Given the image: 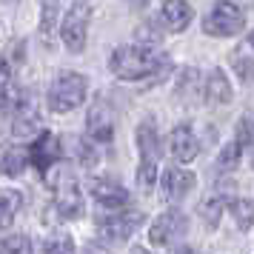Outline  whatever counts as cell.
I'll use <instances>...</instances> for the list:
<instances>
[{
	"instance_id": "obj_4",
	"label": "cell",
	"mask_w": 254,
	"mask_h": 254,
	"mask_svg": "<svg viewBox=\"0 0 254 254\" xmlns=\"http://www.w3.org/2000/svg\"><path fill=\"white\" fill-rule=\"evenodd\" d=\"M246 26V14H243V6L237 3H214V9L206 14L203 20V32L211 37H234L237 32H243Z\"/></svg>"
},
{
	"instance_id": "obj_21",
	"label": "cell",
	"mask_w": 254,
	"mask_h": 254,
	"mask_svg": "<svg viewBox=\"0 0 254 254\" xmlns=\"http://www.w3.org/2000/svg\"><path fill=\"white\" fill-rule=\"evenodd\" d=\"M154 183H157V163L140 160V166H137V186L143 189V191H149Z\"/></svg>"
},
{
	"instance_id": "obj_3",
	"label": "cell",
	"mask_w": 254,
	"mask_h": 254,
	"mask_svg": "<svg viewBox=\"0 0 254 254\" xmlns=\"http://www.w3.org/2000/svg\"><path fill=\"white\" fill-rule=\"evenodd\" d=\"M49 186L55 191V203H58V211L63 214L66 220H74L83 214V197H80V189L74 183L66 169H52L49 172Z\"/></svg>"
},
{
	"instance_id": "obj_1",
	"label": "cell",
	"mask_w": 254,
	"mask_h": 254,
	"mask_svg": "<svg viewBox=\"0 0 254 254\" xmlns=\"http://www.w3.org/2000/svg\"><path fill=\"white\" fill-rule=\"evenodd\" d=\"M169 66H172V60L166 55H160L157 49L140 46V43L117 46L109 58V69L120 80H149V77L169 71Z\"/></svg>"
},
{
	"instance_id": "obj_24",
	"label": "cell",
	"mask_w": 254,
	"mask_h": 254,
	"mask_svg": "<svg viewBox=\"0 0 254 254\" xmlns=\"http://www.w3.org/2000/svg\"><path fill=\"white\" fill-rule=\"evenodd\" d=\"M40 254H74V243H71V237H52L43 243Z\"/></svg>"
},
{
	"instance_id": "obj_25",
	"label": "cell",
	"mask_w": 254,
	"mask_h": 254,
	"mask_svg": "<svg viewBox=\"0 0 254 254\" xmlns=\"http://www.w3.org/2000/svg\"><path fill=\"white\" fill-rule=\"evenodd\" d=\"M60 12H63V6H60V3H43V23H40L43 35L52 32V26H55V20H58Z\"/></svg>"
},
{
	"instance_id": "obj_9",
	"label": "cell",
	"mask_w": 254,
	"mask_h": 254,
	"mask_svg": "<svg viewBox=\"0 0 254 254\" xmlns=\"http://www.w3.org/2000/svg\"><path fill=\"white\" fill-rule=\"evenodd\" d=\"M29 160L35 163L40 172H52L60 160V140L58 134H52V131H40V137L29 146Z\"/></svg>"
},
{
	"instance_id": "obj_16",
	"label": "cell",
	"mask_w": 254,
	"mask_h": 254,
	"mask_svg": "<svg viewBox=\"0 0 254 254\" xmlns=\"http://www.w3.org/2000/svg\"><path fill=\"white\" fill-rule=\"evenodd\" d=\"M23 197L17 189H0V229H9L14 223V214L20 211Z\"/></svg>"
},
{
	"instance_id": "obj_28",
	"label": "cell",
	"mask_w": 254,
	"mask_h": 254,
	"mask_svg": "<svg viewBox=\"0 0 254 254\" xmlns=\"http://www.w3.org/2000/svg\"><path fill=\"white\" fill-rule=\"evenodd\" d=\"M77 151H80V166L92 169L94 163H97V154H94V149L86 143V140H80V143H77Z\"/></svg>"
},
{
	"instance_id": "obj_5",
	"label": "cell",
	"mask_w": 254,
	"mask_h": 254,
	"mask_svg": "<svg viewBox=\"0 0 254 254\" xmlns=\"http://www.w3.org/2000/svg\"><path fill=\"white\" fill-rule=\"evenodd\" d=\"M89 17H92V6L89 3H71L63 23H60V37L69 52H83L86 46V32H89Z\"/></svg>"
},
{
	"instance_id": "obj_26",
	"label": "cell",
	"mask_w": 254,
	"mask_h": 254,
	"mask_svg": "<svg viewBox=\"0 0 254 254\" xmlns=\"http://www.w3.org/2000/svg\"><path fill=\"white\" fill-rule=\"evenodd\" d=\"M237 143L254 149V120H240V126H237Z\"/></svg>"
},
{
	"instance_id": "obj_11",
	"label": "cell",
	"mask_w": 254,
	"mask_h": 254,
	"mask_svg": "<svg viewBox=\"0 0 254 254\" xmlns=\"http://www.w3.org/2000/svg\"><path fill=\"white\" fill-rule=\"evenodd\" d=\"M194 174L191 172H183V169H166L160 180V189H163V197L169 200V203H180L191 189H194Z\"/></svg>"
},
{
	"instance_id": "obj_27",
	"label": "cell",
	"mask_w": 254,
	"mask_h": 254,
	"mask_svg": "<svg viewBox=\"0 0 254 254\" xmlns=\"http://www.w3.org/2000/svg\"><path fill=\"white\" fill-rule=\"evenodd\" d=\"M23 249H26V237H20V234L6 237L0 243V254H23Z\"/></svg>"
},
{
	"instance_id": "obj_17",
	"label": "cell",
	"mask_w": 254,
	"mask_h": 254,
	"mask_svg": "<svg viewBox=\"0 0 254 254\" xmlns=\"http://www.w3.org/2000/svg\"><path fill=\"white\" fill-rule=\"evenodd\" d=\"M229 211H231V217H234V223H237L240 231H249L254 226V203L249 197H231Z\"/></svg>"
},
{
	"instance_id": "obj_31",
	"label": "cell",
	"mask_w": 254,
	"mask_h": 254,
	"mask_svg": "<svg viewBox=\"0 0 254 254\" xmlns=\"http://www.w3.org/2000/svg\"><path fill=\"white\" fill-rule=\"evenodd\" d=\"M246 43H249V49H254V32H249V37H246Z\"/></svg>"
},
{
	"instance_id": "obj_13",
	"label": "cell",
	"mask_w": 254,
	"mask_h": 254,
	"mask_svg": "<svg viewBox=\"0 0 254 254\" xmlns=\"http://www.w3.org/2000/svg\"><path fill=\"white\" fill-rule=\"evenodd\" d=\"M191 6L183 3V0H169V3H163L160 6V26L166 32H183L186 26L191 23Z\"/></svg>"
},
{
	"instance_id": "obj_15",
	"label": "cell",
	"mask_w": 254,
	"mask_h": 254,
	"mask_svg": "<svg viewBox=\"0 0 254 254\" xmlns=\"http://www.w3.org/2000/svg\"><path fill=\"white\" fill-rule=\"evenodd\" d=\"M137 149H140V160L157 163V157H160V137L154 131V123H140L137 126Z\"/></svg>"
},
{
	"instance_id": "obj_14",
	"label": "cell",
	"mask_w": 254,
	"mask_h": 254,
	"mask_svg": "<svg viewBox=\"0 0 254 254\" xmlns=\"http://www.w3.org/2000/svg\"><path fill=\"white\" fill-rule=\"evenodd\" d=\"M203 97H206L208 106H223L231 100V83L226 77L223 69H211L206 77V86H203Z\"/></svg>"
},
{
	"instance_id": "obj_8",
	"label": "cell",
	"mask_w": 254,
	"mask_h": 254,
	"mask_svg": "<svg viewBox=\"0 0 254 254\" xmlns=\"http://www.w3.org/2000/svg\"><path fill=\"white\" fill-rule=\"evenodd\" d=\"M89 191H92L94 203H100L103 208L123 211L126 203H128V191L117 183V180H112V177H94L92 186H89Z\"/></svg>"
},
{
	"instance_id": "obj_6",
	"label": "cell",
	"mask_w": 254,
	"mask_h": 254,
	"mask_svg": "<svg viewBox=\"0 0 254 254\" xmlns=\"http://www.w3.org/2000/svg\"><path fill=\"white\" fill-rule=\"evenodd\" d=\"M189 229V220H186L183 211H177V208H169V211H163L160 217L151 223L149 229V240L154 246H169V243H177L180 237L186 234Z\"/></svg>"
},
{
	"instance_id": "obj_32",
	"label": "cell",
	"mask_w": 254,
	"mask_h": 254,
	"mask_svg": "<svg viewBox=\"0 0 254 254\" xmlns=\"http://www.w3.org/2000/svg\"><path fill=\"white\" fill-rule=\"evenodd\" d=\"M252 166H254V160H252Z\"/></svg>"
},
{
	"instance_id": "obj_29",
	"label": "cell",
	"mask_w": 254,
	"mask_h": 254,
	"mask_svg": "<svg viewBox=\"0 0 254 254\" xmlns=\"http://www.w3.org/2000/svg\"><path fill=\"white\" fill-rule=\"evenodd\" d=\"M9 63H6V58H0V92H6V83H9Z\"/></svg>"
},
{
	"instance_id": "obj_22",
	"label": "cell",
	"mask_w": 254,
	"mask_h": 254,
	"mask_svg": "<svg viewBox=\"0 0 254 254\" xmlns=\"http://www.w3.org/2000/svg\"><path fill=\"white\" fill-rule=\"evenodd\" d=\"M240 151H243V146H240V143H237V140H234V143H229L226 149L220 151L217 169H223V172H226V169H234V166L240 163Z\"/></svg>"
},
{
	"instance_id": "obj_23",
	"label": "cell",
	"mask_w": 254,
	"mask_h": 254,
	"mask_svg": "<svg viewBox=\"0 0 254 254\" xmlns=\"http://www.w3.org/2000/svg\"><path fill=\"white\" fill-rule=\"evenodd\" d=\"M231 63H234V71H237V77H240L243 83L254 77V60L246 58L243 52H234V55H231Z\"/></svg>"
},
{
	"instance_id": "obj_7",
	"label": "cell",
	"mask_w": 254,
	"mask_h": 254,
	"mask_svg": "<svg viewBox=\"0 0 254 254\" xmlns=\"http://www.w3.org/2000/svg\"><path fill=\"white\" fill-rule=\"evenodd\" d=\"M143 211H131V208H123V211H115L109 217L100 220V234L106 240H126L134 231L143 226Z\"/></svg>"
},
{
	"instance_id": "obj_12",
	"label": "cell",
	"mask_w": 254,
	"mask_h": 254,
	"mask_svg": "<svg viewBox=\"0 0 254 254\" xmlns=\"http://www.w3.org/2000/svg\"><path fill=\"white\" fill-rule=\"evenodd\" d=\"M86 131L97 143H112V137H115V120H112V112L103 103H94L89 109V115H86Z\"/></svg>"
},
{
	"instance_id": "obj_10",
	"label": "cell",
	"mask_w": 254,
	"mask_h": 254,
	"mask_svg": "<svg viewBox=\"0 0 254 254\" xmlns=\"http://www.w3.org/2000/svg\"><path fill=\"white\" fill-rule=\"evenodd\" d=\"M169 149H172V157L177 163H191L197 160V154H200V140H197L194 128L191 126H177L172 131V137H169Z\"/></svg>"
},
{
	"instance_id": "obj_2",
	"label": "cell",
	"mask_w": 254,
	"mask_h": 254,
	"mask_svg": "<svg viewBox=\"0 0 254 254\" xmlns=\"http://www.w3.org/2000/svg\"><path fill=\"white\" fill-rule=\"evenodd\" d=\"M83 100H86V77L74 74V71L60 74L55 86L49 89V109L58 115H66L71 109L83 106Z\"/></svg>"
},
{
	"instance_id": "obj_30",
	"label": "cell",
	"mask_w": 254,
	"mask_h": 254,
	"mask_svg": "<svg viewBox=\"0 0 254 254\" xmlns=\"http://www.w3.org/2000/svg\"><path fill=\"white\" fill-rule=\"evenodd\" d=\"M172 254H194V249H191V246H177Z\"/></svg>"
},
{
	"instance_id": "obj_20",
	"label": "cell",
	"mask_w": 254,
	"mask_h": 254,
	"mask_svg": "<svg viewBox=\"0 0 254 254\" xmlns=\"http://www.w3.org/2000/svg\"><path fill=\"white\" fill-rule=\"evenodd\" d=\"M220 214H223V200L220 197H206L200 203V217H203V223H206L208 229H217Z\"/></svg>"
},
{
	"instance_id": "obj_19",
	"label": "cell",
	"mask_w": 254,
	"mask_h": 254,
	"mask_svg": "<svg viewBox=\"0 0 254 254\" xmlns=\"http://www.w3.org/2000/svg\"><path fill=\"white\" fill-rule=\"evenodd\" d=\"M23 169H26V154L23 151L6 149L3 154H0V174H6V177H17Z\"/></svg>"
},
{
	"instance_id": "obj_18",
	"label": "cell",
	"mask_w": 254,
	"mask_h": 254,
	"mask_svg": "<svg viewBox=\"0 0 254 254\" xmlns=\"http://www.w3.org/2000/svg\"><path fill=\"white\" fill-rule=\"evenodd\" d=\"M14 112H17V117H14V134H17V137H29V134H35V131H37V112H35V106L20 100V106H17Z\"/></svg>"
}]
</instances>
